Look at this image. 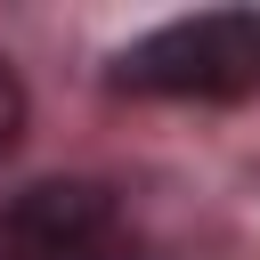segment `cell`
Instances as JSON below:
<instances>
[{
    "label": "cell",
    "mask_w": 260,
    "mask_h": 260,
    "mask_svg": "<svg viewBox=\"0 0 260 260\" xmlns=\"http://www.w3.org/2000/svg\"><path fill=\"white\" fill-rule=\"evenodd\" d=\"M16 130H24V81L0 65V154L16 146Z\"/></svg>",
    "instance_id": "3957f363"
},
{
    "label": "cell",
    "mask_w": 260,
    "mask_h": 260,
    "mask_svg": "<svg viewBox=\"0 0 260 260\" xmlns=\"http://www.w3.org/2000/svg\"><path fill=\"white\" fill-rule=\"evenodd\" d=\"M122 89L146 98H236L260 81V8H203L122 49Z\"/></svg>",
    "instance_id": "6da1fadb"
},
{
    "label": "cell",
    "mask_w": 260,
    "mask_h": 260,
    "mask_svg": "<svg viewBox=\"0 0 260 260\" xmlns=\"http://www.w3.org/2000/svg\"><path fill=\"white\" fill-rule=\"evenodd\" d=\"M0 260H138V236L98 179H41L0 203Z\"/></svg>",
    "instance_id": "7a4b0ae2"
}]
</instances>
